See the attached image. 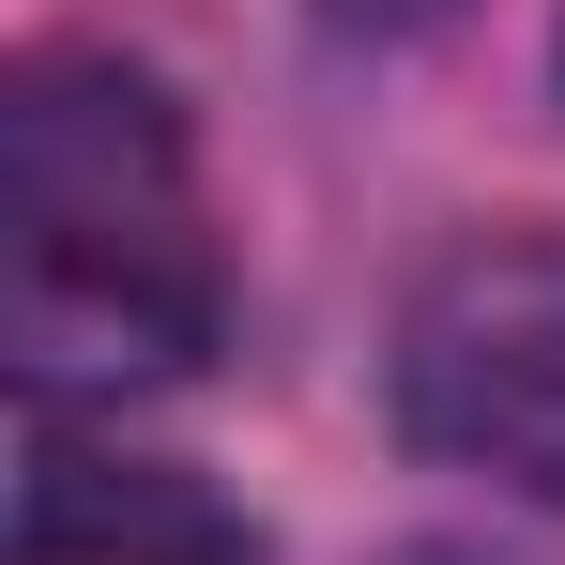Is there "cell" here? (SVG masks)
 <instances>
[{"instance_id": "6da1fadb", "label": "cell", "mask_w": 565, "mask_h": 565, "mask_svg": "<svg viewBox=\"0 0 565 565\" xmlns=\"http://www.w3.org/2000/svg\"><path fill=\"white\" fill-rule=\"evenodd\" d=\"M230 321L184 107L107 46H31L0 77V352L31 397L184 382Z\"/></svg>"}, {"instance_id": "7a4b0ae2", "label": "cell", "mask_w": 565, "mask_h": 565, "mask_svg": "<svg viewBox=\"0 0 565 565\" xmlns=\"http://www.w3.org/2000/svg\"><path fill=\"white\" fill-rule=\"evenodd\" d=\"M397 428L520 504H565V245L551 230H473L459 260L413 276Z\"/></svg>"}, {"instance_id": "3957f363", "label": "cell", "mask_w": 565, "mask_h": 565, "mask_svg": "<svg viewBox=\"0 0 565 565\" xmlns=\"http://www.w3.org/2000/svg\"><path fill=\"white\" fill-rule=\"evenodd\" d=\"M15 565H260V520L184 459H107V444H46L15 489Z\"/></svg>"}]
</instances>
